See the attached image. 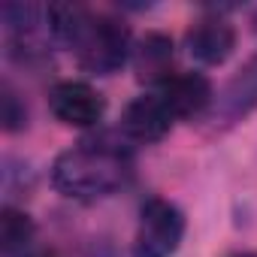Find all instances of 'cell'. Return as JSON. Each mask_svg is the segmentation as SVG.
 Returning a JSON list of instances; mask_svg holds the SVG:
<instances>
[{"instance_id":"11","label":"cell","mask_w":257,"mask_h":257,"mask_svg":"<svg viewBox=\"0 0 257 257\" xmlns=\"http://www.w3.org/2000/svg\"><path fill=\"white\" fill-rule=\"evenodd\" d=\"M31 257H58V254H55V251H34Z\"/></svg>"},{"instance_id":"3","label":"cell","mask_w":257,"mask_h":257,"mask_svg":"<svg viewBox=\"0 0 257 257\" xmlns=\"http://www.w3.org/2000/svg\"><path fill=\"white\" fill-rule=\"evenodd\" d=\"M49 106L55 118L67 127H97L106 112V100L88 82H76V79L58 82L49 94Z\"/></svg>"},{"instance_id":"1","label":"cell","mask_w":257,"mask_h":257,"mask_svg":"<svg viewBox=\"0 0 257 257\" xmlns=\"http://www.w3.org/2000/svg\"><path fill=\"white\" fill-rule=\"evenodd\" d=\"M134 176V155L112 137L82 140L52 164V185L70 200H100L121 191Z\"/></svg>"},{"instance_id":"12","label":"cell","mask_w":257,"mask_h":257,"mask_svg":"<svg viewBox=\"0 0 257 257\" xmlns=\"http://www.w3.org/2000/svg\"><path fill=\"white\" fill-rule=\"evenodd\" d=\"M236 257H257V254H251V251H245V254H236Z\"/></svg>"},{"instance_id":"2","label":"cell","mask_w":257,"mask_h":257,"mask_svg":"<svg viewBox=\"0 0 257 257\" xmlns=\"http://www.w3.org/2000/svg\"><path fill=\"white\" fill-rule=\"evenodd\" d=\"M185 239V215L176 203L152 197L140 212L134 257H173Z\"/></svg>"},{"instance_id":"5","label":"cell","mask_w":257,"mask_h":257,"mask_svg":"<svg viewBox=\"0 0 257 257\" xmlns=\"http://www.w3.org/2000/svg\"><path fill=\"white\" fill-rule=\"evenodd\" d=\"M155 94L167 103L173 118H197L209 106H215V91L212 82L203 73H173L167 82L155 88Z\"/></svg>"},{"instance_id":"10","label":"cell","mask_w":257,"mask_h":257,"mask_svg":"<svg viewBox=\"0 0 257 257\" xmlns=\"http://www.w3.org/2000/svg\"><path fill=\"white\" fill-rule=\"evenodd\" d=\"M25 124H28V109L19 103L16 91L4 88V127L10 134H16V131H22Z\"/></svg>"},{"instance_id":"6","label":"cell","mask_w":257,"mask_h":257,"mask_svg":"<svg viewBox=\"0 0 257 257\" xmlns=\"http://www.w3.org/2000/svg\"><path fill=\"white\" fill-rule=\"evenodd\" d=\"M185 46H188V55L206 67H218L230 58L233 46H236V31L227 19L221 16H206L200 19L188 37H185Z\"/></svg>"},{"instance_id":"7","label":"cell","mask_w":257,"mask_h":257,"mask_svg":"<svg viewBox=\"0 0 257 257\" xmlns=\"http://www.w3.org/2000/svg\"><path fill=\"white\" fill-rule=\"evenodd\" d=\"M251 109H257V55L215 97V118H221L224 124H230V121L245 118Z\"/></svg>"},{"instance_id":"4","label":"cell","mask_w":257,"mask_h":257,"mask_svg":"<svg viewBox=\"0 0 257 257\" xmlns=\"http://www.w3.org/2000/svg\"><path fill=\"white\" fill-rule=\"evenodd\" d=\"M173 121L176 118L167 109V103L152 91V94H143L124 106L118 127H121L124 140H131V143H158L170 134Z\"/></svg>"},{"instance_id":"9","label":"cell","mask_w":257,"mask_h":257,"mask_svg":"<svg viewBox=\"0 0 257 257\" xmlns=\"http://www.w3.org/2000/svg\"><path fill=\"white\" fill-rule=\"evenodd\" d=\"M37 227L28 212L7 206L0 212V257H31Z\"/></svg>"},{"instance_id":"8","label":"cell","mask_w":257,"mask_h":257,"mask_svg":"<svg viewBox=\"0 0 257 257\" xmlns=\"http://www.w3.org/2000/svg\"><path fill=\"white\" fill-rule=\"evenodd\" d=\"M173 40L167 34H146L134 46V70L143 82H152L155 88L173 76Z\"/></svg>"}]
</instances>
